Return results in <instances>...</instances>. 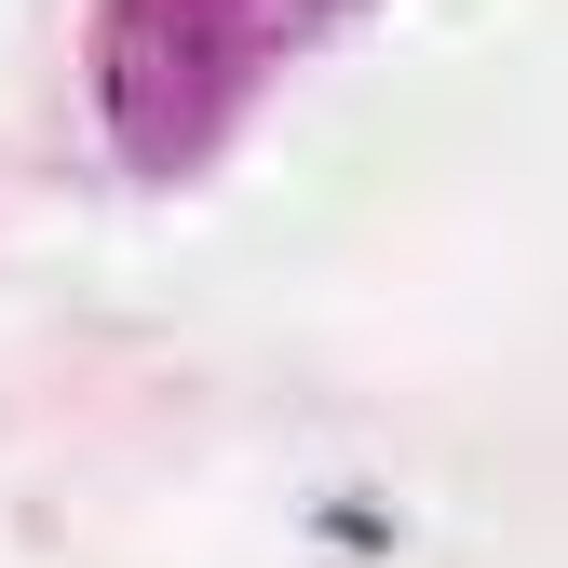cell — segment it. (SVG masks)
Segmentation results:
<instances>
[{
  "instance_id": "obj_1",
  "label": "cell",
  "mask_w": 568,
  "mask_h": 568,
  "mask_svg": "<svg viewBox=\"0 0 568 568\" xmlns=\"http://www.w3.org/2000/svg\"><path fill=\"white\" fill-rule=\"evenodd\" d=\"M366 0H95V122L135 176H203L244 109Z\"/></svg>"
}]
</instances>
